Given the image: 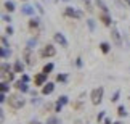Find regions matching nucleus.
<instances>
[{"label":"nucleus","instance_id":"obj_1","mask_svg":"<svg viewBox=\"0 0 130 124\" xmlns=\"http://www.w3.org/2000/svg\"><path fill=\"white\" fill-rule=\"evenodd\" d=\"M8 105L11 108H14V110H18V108H21L24 105V98L19 93H13V95L8 97Z\"/></svg>","mask_w":130,"mask_h":124},{"label":"nucleus","instance_id":"obj_2","mask_svg":"<svg viewBox=\"0 0 130 124\" xmlns=\"http://www.w3.org/2000/svg\"><path fill=\"white\" fill-rule=\"evenodd\" d=\"M103 87H98V89H95V90L92 92V103L93 105H98L100 102H101V98H103Z\"/></svg>","mask_w":130,"mask_h":124},{"label":"nucleus","instance_id":"obj_3","mask_svg":"<svg viewBox=\"0 0 130 124\" xmlns=\"http://www.w3.org/2000/svg\"><path fill=\"white\" fill-rule=\"evenodd\" d=\"M111 37H112V42L116 44L117 47H121L122 45V39H121V34H119V31L116 27H112V31H111Z\"/></svg>","mask_w":130,"mask_h":124},{"label":"nucleus","instance_id":"obj_4","mask_svg":"<svg viewBox=\"0 0 130 124\" xmlns=\"http://www.w3.org/2000/svg\"><path fill=\"white\" fill-rule=\"evenodd\" d=\"M55 53H56V48H55L53 45H47V47H45L43 50H42L40 55H42L43 58H47V57H53Z\"/></svg>","mask_w":130,"mask_h":124},{"label":"nucleus","instance_id":"obj_5","mask_svg":"<svg viewBox=\"0 0 130 124\" xmlns=\"http://www.w3.org/2000/svg\"><path fill=\"white\" fill-rule=\"evenodd\" d=\"M64 13H66L68 16H72V18H82V11H79V10L72 8V7H68Z\"/></svg>","mask_w":130,"mask_h":124},{"label":"nucleus","instance_id":"obj_6","mask_svg":"<svg viewBox=\"0 0 130 124\" xmlns=\"http://www.w3.org/2000/svg\"><path fill=\"white\" fill-rule=\"evenodd\" d=\"M55 42H58L61 47H68V40H66V37H64L63 34H59V32L55 34Z\"/></svg>","mask_w":130,"mask_h":124},{"label":"nucleus","instance_id":"obj_7","mask_svg":"<svg viewBox=\"0 0 130 124\" xmlns=\"http://www.w3.org/2000/svg\"><path fill=\"white\" fill-rule=\"evenodd\" d=\"M53 90H55V84H53V82H47V84L42 87V93H43V95H50Z\"/></svg>","mask_w":130,"mask_h":124},{"label":"nucleus","instance_id":"obj_8","mask_svg":"<svg viewBox=\"0 0 130 124\" xmlns=\"http://www.w3.org/2000/svg\"><path fill=\"white\" fill-rule=\"evenodd\" d=\"M47 76H48V74H45V73H40V74H37V76H36V84H37V86H45V81H47Z\"/></svg>","mask_w":130,"mask_h":124},{"label":"nucleus","instance_id":"obj_9","mask_svg":"<svg viewBox=\"0 0 130 124\" xmlns=\"http://www.w3.org/2000/svg\"><path fill=\"white\" fill-rule=\"evenodd\" d=\"M24 58H26V63L29 64V66H32V64H34L32 55H31V48H26V50H24Z\"/></svg>","mask_w":130,"mask_h":124},{"label":"nucleus","instance_id":"obj_10","mask_svg":"<svg viewBox=\"0 0 130 124\" xmlns=\"http://www.w3.org/2000/svg\"><path fill=\"white\" fill-rule=\"evenodd\" d=\"M14 87H16L19 92H27L29 90V87L26 86V82H23V81H18L16 84H14Z\"/></svg>","mask_w":130,"mask_h":124},{"label":"nucleus","instance_id":"obj_11","mask_svg":"<svg viewBox=\"0 0 130 124\" xmlns=\"http://www.w3.org/2000/svg\"><path fill=\"white\" fill-rule=\"evenodd\" d=\"M100 19L103 21L104 26H111V16H109L108 13H101V16H100Z\"/></svg>","mask_w":130,"mask_h":124},{"label":"nucleus","instance_id":"obj_12","mask_svg":"<svg viewBox=\"0 0 130 124\" xmlns=\"http://www.w3.org/2000/svg\"><path fill=\"white\" fill-rule=\"evenodd\" d=\"M23 15H27V16H31V15H34V8L31 7V5H24V7L21 8Z\"/></svg>","mask_w":130,"mask_h":124},{"label":"nucleus","instance_id":"obj_13","mask_svg":"<svg viewBox=\"0 0 130 124\" xmlns=\"http://www.w3.org/2000/svg\"><path fill=\"white\" fill-rule=\"evenodd\" d=\"M23 69H24V64H23V61H16L14 63V73H23Z\"/></svg>","mask_w":130,"mask_h":124},{"label":"nucleus","instance_id":"obj_14","mask_svg":"<svg viewBox=\"0 0 130 124\" xmlns=\"http://www.w3.org/2000/svg\"><path fill=\"white\" fill-rule=\"evenodd\" d=\"M95 2H96V5H98L100 8H101V11H103V13H108V7L103 3V0H95Z\"/></svg>","mask_w":130,"mask_h":124},{"label":"nucleus","instance_id":"obj_15","mask_svg":"<svg viewBox=\"0 0 130 124\" xmlns=\"http://www.w3.org/2000/svg\"><path fill=\"white\" fill-rule=\"evenodd\" d=\"M47 124H61V121H59V118L52 116V118H48V119H47Z\"/></svg>","mask_w":130,"mask_h":124},{"label":"nucleus","instance_id":"obj_16","mask_svg":"<svg viewBox=\"0 0 130 124\" xmlns=\"http://www.w3.org/2000/svg\"><path fill=\"white\" fill-rule=\"evenodd\" d=\"M53 68H55V66H53V63L45 64V66H43V73H45V74H50V73L53 71Z\"/></svg>","mask_w":130,"mask_h":124},{"label":"nucleus","instance_id":"obj_17","mask_svg":"<svg viewBox=\"0 0 130 124\" xmlns=\"http://www.w3.org/2000/svg\"><path fill=\"white\" fill-rule=\"evenodd\" d=\"M5 8H7L8 11H14V3L8 0V2H5Z\"/></svg>","mask_w":130,"mask_h":124},{"label":"nucleus","instance_id":"obj_18","mask_svg":"<svg viewBox=\"0 0 130 124\" xmlns=\"http://www.w3.org/2000/svg\"><path fill=\"white\" fill-rule=\"evenodd\" d=\"M10 53H11V52H10L8 48H3L2 47V58H3V60H7V58L10 57Z\"/></svg>","mask_w":130,"mask_h":124},{"label":"nucleus","instance_id":"obj_19","mask_svg":"<svg viewBox=\"0 0 130 124\" xmlns=\"http://www.w3.org/2000/svg\"><path fill=\"white\" fill-rule=\"evenodd\" d=\"M117 115H119V116H125V115H127L125 106H119V108H117Z\"/></svg>","mask_w":130,"mask_h":124},{"label":"nucleus","instance_id":"obj_20","mask_svg":"<svg viewBox=\"0 0 130 124\" xmlns=\"http://www.w3.org/2000/svg\"><path fill=\"white\" fill-rule=\"evenodd\" d=\"M56 81L58 82H66L68 81V76H66V74H58V76H56Z\"/></svg>","mask_w":130,"mask_h":124},{"label":"nucleus","instance_id":"obj_21","mask_svg":"<svg viewBox=\"0 0 130 124\" xmlns=\"http://www.w3.org/2000/svg\"><path fill=\"white\" fill-rule=\"evenodd\" d=\"M68 102H69V100H68V97H66V95H63V97H59V98H58V102H56V103H59V105H66Z\"/></svg>","mask_w":130,"mask_h":124},{"label":"nucleus","instance_id":"obj_22","mask_svg":"<svg viewBox=\"0 0 130 124\" xmlns=\"http://www.w3.org/2000/svg\"><path fill=\"white\" fill-rule=\"evenodd\" d=\"M0 89H2V93H7L8 89H10V86H8L7 82H2V84H0Z\"/></svg>","mask_w":130,"mask_h":124},{"label":"nucleus","instance_id":"obj_23","mask_svg":"<svg viewBox=\"0 0 130 124\" xmlns=\"http://www.w3.org/2000/svg\"><path fill=\"white\" fill-rule=\"evenodd\" d=\"M100 47H101V52H103V53H108V52H109V44L103 42V44H101Z\"/></svg>","mask_w":130,"mask_h":124},{"label":"nucleus","instance_id":"obj_24","mask_svg":"<svg viewBox=\"0 0 130 124\" xmlns=\"http://www.w3.org/2000/svg\"><path fill=\"white\" fill-rule=\"evenodd\" d=\"M36 44H37V40H36V39H31V40L27 42V48H31V50H32V48L36 47Z\"/></svg>","mask_w":130,"mask_h":124},{"label":"nucleus","instance_id":"obj_25","mask_svg":"<svg viewBox=\"0 0 130 124\" xmlns=\"http://www.w3.org/2000/svg\"><path fill=\"white\" fill-rule=\"evenodd\" d=\"M87 24H88V29H90V31H95V21H93V19H88V21H87Z\"/></svg>","mask_w":130,"mask_h":124},{"label":"nucleus","instance_id":"obj_26","mask_svg":"<svg viewBox=\"0 0 130 124\" xmlns=\"http://www.w3.org/2000/svg\"><path fill=\"white\" fill-rule=\"evenodd\" d=\"M29 26H31L32 29H34V27H37V26H39V19H36V18H34V19H31V23H29Z\"/></svg>","mask_w":130,"mask_h":124},{"label":"nucleus","instance_id":"obj_27","mask_svg":"<svg viewBox=\"0 0 130 124\" xmlns=\"http://www.w3.org/2000/svg\"><path fill=\"white\" fill-rule=\"evenodd\" d=\"M84 2H85V5H87V11L92 13L93 11V7H92V3H90V0H84Z\"/></svg>","mask_w":130,"mask_h":124},{"label":"nucleus","instance_id":"obj_28","mask_svg":"<svg viewBox=\"0 0 130 124\" xmlns=\"http://www.w3.org/2000/svg\"><path fill=\"white\" fill-rule=\"evenodd\" d=\"M119 95H121V92H119V90H116V92H114V95H112V98H111V100H112V102H117V100H119Z\"/></svg>","mask_w":130,"mask_h":124},{"label":"nucleus","instance_id":"obj_29","mask_svg":"<svg viewBox=\"0 0 130 124\" xmlns=\"http://www.w3.org/2000/svg\"><path fill=\"white\" fill-rule=\"evenodd\" d=\"M21 81L27 84V82H29V76H27V74H23V76H21Z\"/></svg>","mask_w":130,"mask_h":124},{"label":"nucleus","instance_id":"obj_30","mask_svg":"<svg viewBox=\"0 0 130 124\" xmlns=\"http://www.w3.org/2000/svg\"><path fill=\"white\" fill-rule=\"evenodd\" d=\"M2 45H3V48H7V47H8V42H7V37H2Z\"/></svg>","mask_w":130,"mask_h":124},{"label":"nucleus","instance_id":"obj_31","mask_svg":"<svg viewBox=\"0 0 130 124\" xmlns=\"http://www.w3.org/2000/svg\"><path fill=\"white\" fill-rule=\"evenodd\" d=\"M61 108H63V105H59V103H56V105H55V111H61Z\"/></svg>","mask_w":130,"mask_h":124},{"label":"nucleus","instance_id":"obj_32","mask_svg":"<svg viewBox=\"0 0 130 124\" xmlns=\"http://www.w3.org/2000/svg\"><path fill=\"white\" fill-rule=\"evenodd\" d=\"M5 98H7V93H2V95H0V102H5Z\"/></svg>","mask_w":130,"mask_h":124},{"label":"nucleus","instance_id":"obj_33","mask_svg":"<svg viewBox=\"0 0 130 124\" xmlns=\"http://www.w3.org/2000/svg\"><path fill=\"white\" fill-rule=\"evenodd\" d=\"M103 118H104V111H101V113H100V115H98V121H101Z\"/></svg>","mask_w":130,"mask_h":124},{"label":"nucleus","instance_id":"obj_34","mask_svg":"<svg viewBox=\"0 0 130 124\" xmlns=\"http://www.w3.org/2000/svg\"><path fill=\"white\" fill-rule=\"evenodd\" d=\"M7 34H13V27L8 26V27H7Z\"/></svg>","mask_w":130,"mask_h":124},{"label":"nucleus","instance_id":"obj_35","mask_svg":"<svg viewBox=\"0 0 130 124\" xmlns=\"http://www.w3.org/2000/svg\"><path fill=\"white\" fill-rule=\"evenodd\" d=\"M3 21H7V23H10V21H11V18H10V16H3Z\"/></svg>","mask_w":130,"mask_h":124},{"label":"nucleus","instance_id":"obj_36","mask_svg":"<svg viewBox=\"0 0 130 124\" xmlns=\"http://www.w3.org/2000/svg\"><path fill=\"white\" fill-rule=\"evenodd\" d=\"M104 124H111V119H104Z\"/></svg>","mask_w":130,"mask_h":124},{"label":"nucleus","instance_id":"obj_37","mask_svg":"<svg viewBox=\"0 0 130 124\" xmlns=\"http://www.w3.org/2000/svg\"><path fill=\"white\" fill-rule=\"evenodd\" d=\"M31 124H39V122H37V121H32V122H31Z\"/></svg>","mask_w":130,"mask_h":124},{"label":"nucleus","instance_id":"obj_38","mask_svg":"<svg viewBox=\"0 0 130 124\" xmlns=\"http://www.w3.org/2000/svg\"><path fill=\"white\" fill-rule=\"evenodd\" d=\"M125 2H127V3H128V7H130V0H125Z\"/></svg>","mask_w":130,"mask_h":124},{"label":"nucleus","instance_id":"obj_39","mask_svg":"<svg viewBox=\"0 0 130 124\" xmlns=\"http://www.w3.org/2000/svg\"><path fill=\"white\" fill-rule=\"evenodd\" d=\"M116 124H121V122H116Z\"/></svg>","mask_w":130,"mask_h":124},{"label":"nucleus","instance_id":"obj_40","mask_svg":"<svg viewBox=\"0 0 130 124\" xmlns=\"http://www.w3.org/2000/svg\"><path fill=\"white\" fill-rule=\"evenodd\" d=\"M66 2H68V0H66Z\"/></svg>","mask_w":130,"mask_h":124}]
</instances>
